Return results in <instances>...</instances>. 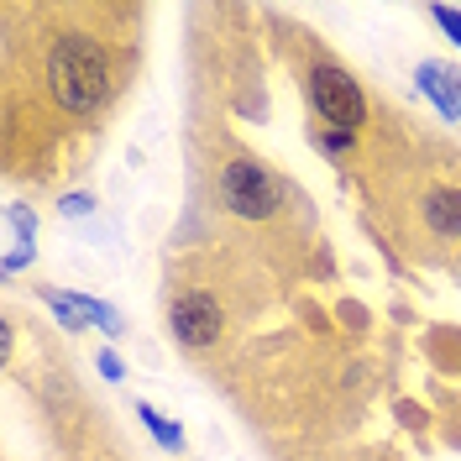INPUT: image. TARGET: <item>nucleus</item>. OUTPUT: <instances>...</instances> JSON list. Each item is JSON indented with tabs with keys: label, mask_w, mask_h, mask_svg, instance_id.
Instances as JSON below:
<instances>
[{
	"label": "nucleus",
	"mask_w": 461,
	"mask_h": 461,
	"mask_svg": "<svg viewBox=\"0 0 461 461\" xmlns=\"http://www.w3.org/2000/svg\"><path fill=\"white\" fill-rule=\"evenodd\" d=\"M5 221H11V230H16V247H27L32 236H37V221H32L27 204H11V210H5Z\"/></svg>",
	"instance_id": "nucleus-8"
},
{
	"label": "nucleus",
	"mask_w": 461,
	"mask_h": 461,
	"mask_svg": "<svg viewBox=\"0 0 461 461\" xmlns=\"http://www.w3.org/2000/svg\"><path fill=\"white\" fill-rule=\"evenodd\" d=\"M304 95H310L315 121L320 126H330V131H357V126L367 121V95H362V85L346 74L341 63H330V58L310 63V74H304Z\"/></svg>",
	"instance_id": "nucleus-2"
},
{
	"label": "nucleus",
	"mask_w": 461,
	"mask_h": 461,
	"mask_svg": "<svg viewBox=\"0 0 461 461\" xmlns=\"http://www.w3.org/2000/svg\"><path fill=\"white\" fill-rule=\"evenodd\" d=\"M425 221L440 236H461V189H435L425 200Z\"/></svg>",
	"instance_id": "nucleus-6"
},
{
	"label": "nucleus",
	"mask_w": 461,
	"mask_h": 461,
	"mask_svg": "<svg viewBox=\"0 0 461 461\" xmlns=\"http://www.w3.org/2000/svg\"><path fill=\"white\" fill-rule=\"evenodd\" d=\"M430 16H435V27H440V32H446V37L461 48V11H451V5H435Z\"/></svg>",
	"instance_id": "nucleus-9"
},
{
	"label": "nucleus",
	"mask_w": 461,
	"mask_h": 461,
	"mask_svg": "<svg viewBox=\"0 0 461 461\" xmlns=\"http://www.w3.org/2000/svg\"><path fill=\"white\" fill-rule=\"evenodd\" d=\"M100 373L111 377V383H121V377H126V367L115 362V351H100Z\"/></svg>",
	"instance_id": "nucleus-11"
},
{
	"label": "nucleus",
	"mask_w": 461,
	"mask_h": 461,
	"mask_svg": "<svg viewBox=\"0 0 461 461\" xmlns=\"http://www.w3.org/2000/svg\"><path fill=\"white\" fill-rule=\"evenodd\" d=\"M315 142L325 152H351V131H330V126H315Z\"/></svg>",
	"instance_id": "nucleus-10"
},
{
	"label": "nucleus",
	"mask_w": 461,
	"mask_h": 461,
	"mask_svg": "<svg viewBox=\"0 0 461 461\" xmlns=\"http://www.w3.org/2000/svg\"><path fill=\"white\" fill-rule=\"evenodd\" d=\"M221 204L241 221H267L278 204H284V184L278 173L267 168L252 152H236L226 168H221Z\"/></svg>",
	"instance_id": "nucleus-3"
},
{
	"label": "nucleus",
	"mask_w": 461,
	"mask_h": 461,
	"mask_svg": "<svg viewBox=\"0 0 461 461\" xmlns=\"http://www.w3.org/2000/svg\"><path fill=\"white\" fill-rule=\"evenodd\" d=\"M168 330L184 351H204V346L221 341V304L204 288H184L168 304Z\"/></svg>",
	"instance_id": "nucleus-4"
},
{
	"label": "nucleus",
	"mask_w": 461,
	"mask_h": 461,
	"mask_svg": "<svg viewBox=\"0 0 461 461\" xmlns=\"http://www.w3.org/2000/svg\"><path fill=\"white\" fill-rule=\"evenodd\" d=\"M420 95L435 100V111L446 121H461V74L446 63H420Z\"/></svg>",
	"instance_id": "nucleus-5"
},
{
	"label": "nucleus",
	"mask_w": 461,
	"mask_h": 461,
	"mask_svg": "<svg viewBox=\"0 0 461 461\" xmlns=\"http://www.w3.org/2000/svg\"><path fill=\"white\" fill-rule=\"evenodd\" d=\"M48 89L68 115H95L115 95V58L95 32H58L48 48Z\"/></svg>",
	"instance_id": "nucleus-1"
},
{
	"label": "nucleus",
	"mask_w": 461,
	"mask_h": 461,
	"mask_svg": "<svg viewBox=\"0 0 461 461\" xmlns=\"http://www.w3.org/2000/svg\"><path fill=\"white\" fill-rule=\"evenodd\" d=\"M137 414H142V425H147L152 435H158V440H163L168 451H184V430H178L173 420H163V414H158L152 403H137Z\"/></svg>",
	"instance_id": "nucleus-7"
},
{
	"label": "nucleus",
	"mask_w": 461,
	"mask_h": 461,
	"mask_svg": "<svg viewBox=\"0 0 461 461\" xmlns=\"http://www.w3.org/2000/svg\"><path fill=\"white\" fill-rule=\"evenodd\" d=\"M85 210H89L85 194H68V200H63V215H85Z\"/></svg>",
	"instance_id": "nucleus-12"
}]
</instances>
